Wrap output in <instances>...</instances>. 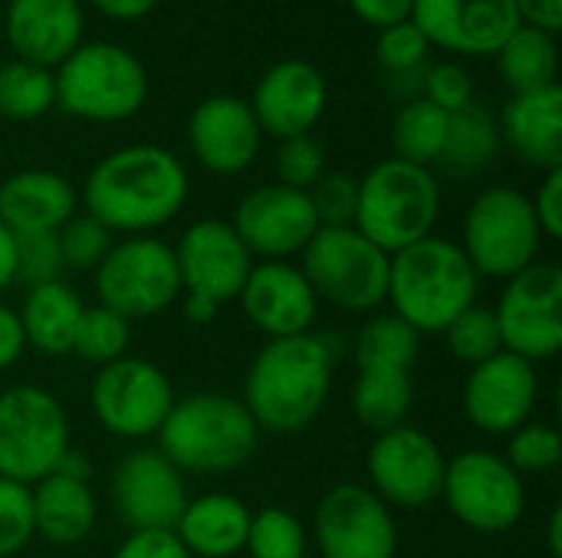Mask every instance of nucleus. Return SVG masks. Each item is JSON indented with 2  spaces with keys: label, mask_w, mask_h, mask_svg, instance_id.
<instances>
[{
  "label": "nucleus",
  "mask_w": 562,
  "mask_h": 558,
  "mask_svg": "<svg viewBox=\"0 0 562 558\" xmlns=\"http://www.w3.org/2000/svg\"><path fill=\"white\" fill-rule=\"evenodd\" d=\"M155 437L158 454L181 474H227L254 457L260 428L240 398L194 391L175 398Z\"/></svg>",
  "instance_id": "obj_4"
},
{
  "label": "nucleus",
  "mask_w": 562,
  "mask_h": 558,
  "mask_svg": "<svg viewBox=\"0 0 562 558\" xmlns=\"http://www.w3.org/2000/svg\"><path fill=\"white\" fill-rule=\"evenodd\" d=\"M349 7L356 10V16L362 23H369L375 30H385V26L412 20L415 0H349Z\"/></svg>",
  "instance_id": "obj_49"
},
{
  "label": "nucleus",
  "mask_w": 562,
  "mask_h": 558,
  "mask_svg": "<svg viewBox=\"0 0 562 558\" xmlns=\"http://www.w3.org/2000/svg\"><path fill=\"white\" fill-rule=\"evenodd\" d=\"M448 513L474 533L497 536L520 523L527 510L524 477L491 451H464L445 467L441 497Z\"/></svg>",
  "instance_id": "obj_11"
},
{
  "label": "nucleus",
  "mask_w": 562,
  "mask_h": 558,
  "mask_svg": "<svg viewBox=\"0 0 562 558\" xmlns=\"http://www.w3.org/2000/svg\"><path fill=\"white\" fill-rule=\"evenodd\" d=\"M504 352L527 362L557 358L562 349V266L537 260L507 280L494 306Z\"/></svg>",
  "instance_id": "obj_12"
},
{
  "label": "nucleus",
  "mask_w": 562,
  "mask_h": 558,
  "mask_svg": "<svg viewBox=\"0 0 562 558\" xmlns=\"http://www.w3.org/2000/svg\"><path fill=\"white\" fill-rule=\"evenodd\" d=\"M188 171L161 145H125L105 155L82 184L86 214L112 234L142 237L181 214Z\"/></svg>",
  "instance_id": "obj_1"
},
{
  "label": "nucleus",
  "mask_w": 562,
  "mask_h": 558,
  "mask_svg": "<svg viewBox=\"0 0 562 558\" xmlns=\"http://www.w3.org/2000/svg\"><path fill=\"white\" fill-rule=\"evenodd\" d=\"M412 20L431 46L458 56H494L520 26L514 0H415Z\"/></svg>",
  "instance_id": "obj_20"
},
{
  "label": "nucleus",
  "mask_w": 562,
  "mask_h": 558,
  "mask_svg": "<svg viewBox=\"0 0 562 558\" xmlns=\"http://www.w3.org/2000/svg\"><path fill=\"white\" fill-rule=\"evenodd\" d=\"M109 497L128 533L175 529L188 503L181 470L168 464L158 451H132L128 457H122L112 470Z\"/></svg>",
  "instance_id": "obj_19"
},
{
  "label": "nucleus",
  "mask_w": 562,
  "mask_h": 558,
  "mask_svg": "<svg viewBox=\"0 0 562 558\" xmlns=\"http://www.w3.org/2000/svg\"><path fill=\"white\" fill-rule=\"evenodd\" d=\"M300 257V270L319 303L346 312H372L385 303L389 253L356 227H319Z\"/></svg>",
  "instance_id": "obj_9"
},
{
  "label": "nucleus",
  "mask_w": 562,
  "mask_h": 558,
  "mask_svg": "<svg viewBox=\"0 0 562 558\" xmlns=\"http://www.w3.org/2000/svg\"><path fill=\"white\" fill-rule=\"evenodd\" d=\"M89 401L105 434L122 441H142L155 437L165 424L175 405V388L155 362L125 355L95 372Z\"/></svg>",
  "instance_id": "obj_13"
},
{
  "label": "nucleus",
  "mask_w": 562,
  "mask_h": 558,
  "mask_svg": "<svg viewBox=\"0 0 562 558\" xmlns=\"http://www.w3.org/2000/svg\"><path fill=\"white\" fill-rule=\"evenodd\" d=\"M260 125L237 95H207L188 118V145L211 174H240L260 151Z\"/></svg>",
  "instance_id": "obj_23"
},
{
  "label": "nucleus",
  "mask_w": 562,
  "mask_h": 558,
  "mask_svg": "<svg viewBox=\"0 0 562 558\" xmlns=\"http://www.w3.org/2000/svg\"><path fill=\"white\" fill-rule=\"evenodd\" d=\"M533 204V214H537V224L543 230V240H560L562 237V168L557 171H547L540 187H537V197H530Z\"/></svg>",
  "instance_id": "obj_48"
},
{
  "label": "nucleus",
  "mask_w": 562,
  "mask_h": 558,
  "mask_svg": "<svg viewBox=\"0 0 562 558\" xmlns=\"http://www.w3.org/2000/svg\"><path fill=\"white\" fill-rule=\"evenodd\" d=\"M326 79L310 59H280L273 62L247 102L260 132L273 138L310 135L326 112Z\"/></svg>",
  "instance_id": "obj_21"
},
{
  "label": "nucleus",
  "mask_w": 562,
  "mask_h": 558,
  "mask_svg": "<svg viewBox=\"0 0 562 558\" xmlns=\"http://www.w3.org/2000/svg\"><path fill=\"white\" fill-rule=\"evenodd\" d=\"M231 227L237 230L250 257L290 260L306 250V243L319 230V220L306 191L277 181L247 191L234 210Z\"/></svg>",
  "instance_id": "obj_18"
},
{
  "label": "nucleus",
  "mask_w": 562,
  "mask_h": 558,
  "mask_svg": "<svg viewBox=\"0 0 562 558\" xmlns=\"http://www.w3.org/2000/svg\"><path fill=\"white\" fill-rule=\"evenodd\" d=\"M171 250L178 260L181 293L201 296L217 309L240 296L254 270V257L237 237V230L214 217L194 220Z\"/></svg>",
  "instance_id": "obj_16"
},
{
  "label": "nucleus",
  "mask_w": 562,
  "mask_h": 558,
  "mask_svg": "<svg viewBox=\"0 0 562 558\" xmlns=\"http://www.w3.org/2000/svg\"><path fill=\"white\" fill-rule=\"evenodd\" d=\"M445 138H448V112L431 105L425 95H415L398 109L392 122V148H395L392 158L428 168L431 161L441 158Z\"/></svg>",
  "instance_id": "obj_33"
},
{
  "label": "nucleus",
  "mask_w": 562,
  "mask_h": 558,
  "mask_svg": "<svg viewBox=\"0 0 562 558\" xmlns=\"http://www.w3.org/2000/svg\"><path fill=\"white\" fill-rule=\"evenodd\" d=\"M99 306L122 319H155L181 296V276L175 250L151 237H125L112 243L105 260L92 273Z\"/></svg>",
  "instance_id": "obj_10"
},
{
  "label": "nucleus",
  "mask_w": 562,
  "mask_h": 558,
  "mask_svg": "<svg viewBox=\"0 0 562 558\" xmlns=\"http://www.w3.org/2000/svg\"><path fill=\"white\" fill-rule=\"evenodd\" d=\"M36 536L30 487L0 477V558L16 556Z\"/></svg>",
  "instance_id": "obj_42"
},
{
  "label": "nucleus",
  "mask_w": 562,
  "mask_h": 558,
  "mask_svg": "<svg viewBox=\"0 0 562 558\" xmlns=\"http://www.w3.org/2000/svg\"><path fill=\"white\" fill-rule=\"evenodd\" d=\"M306 194H310L319 227H352L356 201H359V178L342 174V171H326Z\"/></svg>",
  "instance_id": "obj_43"
},
{
  "label": "nucleus",
  "mask_w": 562,
  "mask_h": 558,
  "mask_svg": "<svg viewBox=\"0 0 562 558\" xmlns=\"http://www.w3.org/2000/svg\"><path fill=\"white\" fill-rule=\"evenodd\" d=\"M217 316V306L201 299V296H184V319L194 326H207Z\"/></svg>",
  "instance_id": "obj_54"
},
{
  "label": "nucleus",
  "mask_w": 562,
  "mask_h": 558,
  "mask_svg": "<svg viewBox=\"0 0 562 558\" xmlns=\"http://www.w3.org/2000/svg\"><path fill=\"white\" fill-rule=\"evenodd\" d=\"M428 36L418 30L415 20H405V23H395V26H385L379 30V43H375V56L379 62L395 72V76H405V72H415L425 66L428 59Z\"/></svg>",
  "instance_id": "obj_44"
},
{
  "label": "nucleus",
  "mask_w": 562,
  "mask_h": 558,
  "mask_svg": "<svg viewBox=\"0 0 562 558\" xmlns=\"http://www.w3.org/2000/svg\"><path fill=\"white\" fill-rule=\"evenodd\" d=\"M128 342H132L128 319H122L119 312H112L105 306H86L82 319L76 326V339H72L69 355L102 368V365H109L115 358H125Z\"/></svg>",
  "instance_id": "obj_36"
},
{
  "label": "nucleus",
  "mask_w": 562,
  "mask_h": 558,
  "mask_svg": "<svg viewBox=\"0 0 562 558\" xmlns=\"http://www.w3.org/2000/svg\"><path fill=\"white\" fill-rule=\"evenodd\" d=\"M7 39L16 59L56 69L82 43V3L79 0H10L3 20Z\"/></svg>",
  "instance_id": "obj_24"
},
{
  "label": "nucleus",
  "mask_w": 562,
  "mask_h": 558,
  "mask_svg": "<svg viewBox=\"0 0 562 558\" xmlns=\"http://www.w3.org/2000/svg\"><path fill=\"white\" fill-rule=\"evenodd\" d=\"M13 260H16L13 283H23L26 289L56 283L63 280V270H66L56 234H16Z\"/></svg>",
  "instance_id": "obj_41"
},
{
  "label": "nucleus",
  "mask_w": 562,
  "mask_h": 558,
  "mask_svg": "<svg viewBox=\"0 0 562 558\" xmlns=\"http://www.w3.org/2000/svg\"><path fill=\"white\" fill-rule=\"evenodd\" d=\"M277 174H280V184L296 187V191H310L326 174L323 145L313 135L283 138L277 148Z\"/></svg>",
  "instance_id": "obj_45"
},
{
  "label": "nucleus",
  "mask_w": 562,
  "mask_h": 558,
  "mask_svg": "<svg viewBox=\"0 0 562 558\" xmlns=\"http://www.w3.org/2000/svg\"><path fill=\"white\" fill-rule=\"evenodd\" d=\"M441 214V187L431 168L385 158L359 178L352 227L389 257L431 237Z\"/></svg>",
  "instance_id": "obj_5"
},
{
  "label": "nucleus",
  "mask_w": 562,
  "mask_h": 558,
  "mask_svg": "<svg viewBox=\"0 0 562 558\" xmlns=\"http://www.w3.org/2000/svg\"><path fill=\"white\" fill-rule=\"evenodd\" d=\"M448 352L464 362V365H481L487 358H494L497 352H504V339H501V326L491 306H468L445 332Z\"/></svg>",
  "instance_id": "obj_37"
},
{
  "label": "nucleus",
  "mask_w": 562,
  "mask_h": 558,
  "mask_svg": "<svg viewBox=\"0 0 562 558\" xmlns=\"http://www.w3.org/2000/svg\"><path fill=\"white\" fill-rule=\"evenodd\" d=\"M76 187L46 168H26L0 181V224L16 234H56L76 214Z\"/></svg>",
  "instance_id": "obj_26"
},
{
  "label": "nucleus",
  "mask_w": 562,
  "mask_h": 558,
  "mask_svg": "<svg viewBox=\"0 0 562 558\" xmlns=\"http://www.w3.org/2000/svg\"><path fill=\"white\" fill-rule=\"evenodd\" d=\"M33 529L53 546H79L95 526V497L86 480L49 474L30 487Z\"/></svg>",
  "instance_id": "obj_28"
},
{
  "label": "nucleus",
  "mask_w": 562,
  "mask_h": 558,
  "mask_svg": "<svg viewBox=\"0 0 562 558\" xmlns=\"http://www.w3.org/2000/svg\"><path fill=\"white\" fill-rule=\"evenodd\" d=\"M23 349H26V339L20 329V316H16V309L0 303V372L16 365Z\"/></svg>",
  "instance_id": "obj_50"
},
{
  "label": "nucleus",
  "mask_w": 562,
  "mask_h": 558,
  "mask_svg": "<svg viewBox=\"0 0 562 558\" xmlns=\"http://www.w3.org/2000/svg\"><path fill=\"white\" fill-rule=\"evenodd\" d=\"M306 558H310V556H306ZM316 558H319V556H316Z\"/></svg>",
  "instance_id": "obj_56"
},
{
  "label": "nucleus",
  "mask_w": 562,
  "mask_h": 558,
  "mask_svg": "<svg viewBox=\"0 0 562 558\" xmlns=\"http://www.w3.org/2000/svg\"><path fill=\"white\" fill-rule=\"evenodd\" d=\"M501 141L510 145V151L540 171H557L562 168V89L560 82L533 89V92H517L501 118Z\"/></svg>",
  "instance_id": "obj_25"
},
{
  "label": "nucleus",
  "mask_w": 562,
  "mask_h": 558,
  "mask_svg": "<svg viewBox=\"0 0 562 558\" xmlns=\"http://www.w3.org/2000/svg\"><path fill=\"white\" fill-rule=\"evenodd\" d=\"M497 151H501V128L484 105L471 102L448 115V138L438 158L448 171L477 174L497 158Z\"/></svg>",
  "instance_id": "obj_32"
},
{
  "label": "nucleus",
  "mask_w": 562,
  "mask_h": 558,
  "mask_svg": "<svg viewBox=\"0 0 562 558\" xmlns=\"http://www.w3.org/2000/svg\"><path fill=\"white\" fill-rule=\"evenodd\" d=\"M547 543H550V556L562 558V510L560 506L550 513V523H547Z\"/></svg>",
  "instance_id": "obj_55"
},
{
  "label": "nucleus",
  "mask_w": 562,
  "mask_h": 558,
  "mask_svg": "<svg viewBox=\"0 0 562 558\" xmlns=\"http://www.w3.org/2000/svg\"><path fill=\"white\" fill-rule=\"evenodd\" d=\"M333 365L336 345L326 335L270 339L247 368L240 401L260 431L296 434L319 418L329 398Z\"/></svg>",
  "instance_id": "obj_2"
},
{
  "label": "nucleus",
  "mask_w": 562,
  "mask_h": 558,
  "mask_svg": "<svg viewBox=\"0 0 562 558\" xmlns=\"http://www.w3.org/2000/svg\"><path fill=\"white\" fill-rule=\"evenodd\" d=\"M56 105L86 122L132 118L148 99V72L142 59L105 39H82L56 69Z\"/></svg>",
  "instance_id": "obj_6"
},
{
  "label": "nucleus",
  "mask_w": 562,
  "mask_h": 558,
  "mask_svg": "<svg viewBox=\"0 0 562 558\" xmlns=\"http://www.w3.org/2000/svg\"><path fill=\"white\" fill-rule=\"evenodd\" d=\"M244 549L250 558H306V529L290 510L267 506L250 513Z\"/></svg>",
  "instance_id": "obj_38"
},
{
  "label": "nucleus",
  "mask_w": 562,
  "mask_h": 558,
  "mask_svg": "<svg viewBox=\"0 0 562 558\" xmlns=\"http://www.w3.org/2000/svg\"><path fill=\"white\" fill-rule=\"evenodd\" d=\"M537 401V365L510 352H497L494 358L474 365L464 382V418L474 431L491 437H507L520 424L533 421Z\"/></svg>",
  "instance_id": "obj_17"
},
{
  "label": "nucleus",
  "mask_w": 562,
  "mask_h": 558,
  "mask_svg": "<svg viewBox=\"0 0 562 558\" xmlns=\"http://www.w3.org/2000/svg\"><path fill=\"white\" fill-rule=\"evenodd\" d=\"M422 335L402 322L395 312H379L356 332V365L359 368H415Z\"/></svg>",
  "instance_id": "obj_34"
},
{
  "label": "nucleus",
  "mask_w": 562,
  "mask_h": 558,
  "mask_svg": "<svg viewBox=\"0 0 562 558\" xmlns=\"http://www.w3.org/2000/svg\"><path fill=\"white\" fill-rule=\"evenodd\" d=\"M244 316L267 339H290L313 329L319 299L306 283L303 270L290 260H263L254 263L244 289H240Z\"/></svg>",
  "instance_id": "obj_22"
},
{
  "label": "nucleus",
  "mask_w": 562,
  "mask_h": 558,
  "mask_svg": "<svg viewBox=\"0 0 562 558\" xmlns=\"http://www.w3.org/2000/svg\"><path fill=\"white\" fill-rule=\"evenodd\" d=\"M16 260H13V234L0 224V293L13 283Z\"/></svg>",
  "instance_id": "obj_53"
},
{
  "label": "nucleus",
  "mask_w": 562,
  "mask_h": 558,
  "mask_svg": "<svg viewBox=\"0 0 562 558\" xmlns=\"http://www.w3.org/2000/svg\"><path fill=\"white\" fill-rule=\"evenodd\" d=\"M82 309L86 306H82L79 293L72 286H66L63 280L26 289L23 306L16 312L26 345L49 358L69 355Z\"/></svg>",
  "instance_id": "obj_29"
},
{
  "label": "nucleus",
  "mask_w": 562,
  "mask_h": 558,
  "mask_svg": "<svg viewBox=\"0 0 562 558\" xmlns=\"http://www.w3.org/2000/svg\"><path fill=\"white\" fill-rule=\"evenodd\" d=\"M422 95L438 105L441 112H458L464 105L474 102V82L468 76L464 66L458 62H438L425 72V82H422Z\"/></svg>",
  "instance_id": "obj_46"
},
{
  "label": "nucleus",
  "mask_w": 562,
  "mask_h": 558,
  "mask_svg": "<svg viewBox=\"0 0 562 558\" xmlns=\"http://www.w3.org/2000/svg\"><path fill=\"white\" fill-rule=\"evenodd\" d=\"M250 529V510L231 493H204L188 500L175 536L191 558H234L244 553Z\"/></svg>",
  "instance_id": "obj_27"
},
{
  "label": "nucleus",
  "mask_w": 562,
  "mask_h": 558,
  "mask_svg": "<svg viewBox=\"0 0 562 558\" xmlns=\"http://www.w3.org/2000/svg\"><path fill=\"white\" fill-rule=\"evenodd\" d=\"M520 23L557 33L562 26V0H514Z\"/></svg>",
  "instance_id": "obj_51"
},
{
  "label": "nucleus",
  "mask_w": 562,
  "mask_h": 558,
  "mask_svg": "<svg viewBox=\"0 0 562 558\" xmlns=\"http://www.w3.org/2000/svg\"><path fill=\"white\" fill-rule=\"evenodd\" d=\"M102 16L109 20H119V23H132V20H142L148 16L161 0H89Z\"/></svg>",
  "instance_id": "obj_52"
},
{
  "label": "nucleus",
  "mask_w": 562,
  "mask_h": 558,
  "mask_svg": "<svg viewBox=\"0 0 562 558\" xmlns=\"http://www.w3.org/2000/svg\"><path fill=\"white\" fill-rule=\"evenodd\" d=\"M520 477L524 474H550L562 460V434L553 424L527 421L514 434H507V454H501Z\"/></svg>",
  "instance_id": "obj_39"
},
{
  "label": "nucleus",
  "mask_w": 562,
  "mask_h": 558,
  "mask_svg": "<svg viewBox=\"0 0 562 558\" xmlns=\"http://www.w3.org/2000/svg\"><path fill=\"white\" fill-rule=\"evenodd\" d=\"M494 56H497L501 79L514 89V95L557 82V69H560L557 33L520 23Z\"/></svg>",
  "instance_id": "obj_31"
},
{
  "label": "nucleus",
  "mask_w": 562,
  "mask_h": 558,
  "mask_svg": "<svg viewBox=\"0 0 562 558\" xmlns=\"http://www.w3.org/2000/svg\"><path fill=\"white\" fill-rule=\"evenodd\" d=\"M415 405V385L408 368H359L352 388V411L372 434L402 428Z\"/></svg>",
  "instance_id": "obj_30"
},
{
  "label": "nucleus",
  "mask_w": 562,
  "mask_h": 558,
  "mask_svg": "<svg viewBox=\"0 0 562 558\" xmlns=\"http://www.w3.org/2000/svg\"><path fill=\"white\" fill-rule=\"evenodd\" d=\"M481 276L464 250L448 237H425L389 257L392 312L422 332H445L468 306L477 303Z\"/></svg>",
  "instance_id": "obj_3"
},
{
  "label": "nucleus",
  "mask_w": 562,
  "mask_h": 558,
  "mask_svg": "<svg viewBox=\"0 0 562 558\" xmlns=\"http://www.w3.org/2000/svg\"><path fill=\"white\" fill-rule=\"evenodd\" d=\"M319 558H395L398 529L392 510L362 483L333 487L313 513Z\"/></svg>",
  "instance_id": "obj_15"
},
{
  "label": "nucleus",
  "mask_w": 562,
  "mask_h": 558,
  "mask_svg": "<svg viewBox=\"0 0 562 558\" xmlns=\"http://www.w3.org/2000/svg\"><path fill=\"white\" fill-rule=\"evenodd\" d=\"M115 234L99 224L92 214H72L59 230V253H63V266L76 270V273H95V266L105 260V253L112 250Z\"/></svg>",
  "instance_id": "obj_40"
},
{
  "label": "nucleus",
  "mask_w": 562,
  "mask_h": 558,
  "mask_svg": "<svg viewBox=\"0 0 562 558\" xmlns=\"http://www.w3.org/2000/svg\"><path fill=\"white\" fill-rule=\"evenodd\" d=\"M69 454V418L59 398L36 385L0 391V477L33 487Z\"/></svg>",
  "instance_id": "obj_8"
},
{
  "label": "nucleus",
  "mask_w": 562,
  "mask_h": 558,
  "mask_svg": "<svg viewBox=\"0 0 562 558\" xmlns=\"http://www.w3.org/2000/svg\"><path fill=\"white\" fill-rule=\"evenodd\" d=\"M445 467L448 460L438 441L412 424L375 434L366 457L369 490L389 510H422L435 503L441 497Z\"/></svg>",
  "instance_id": "obj_14"
},
{
  "label": "nucleus",
  "mask_w": 562,
  "mask_h": 558,
  "mask_svg": "<svg viewBox=\"0 0 562 558\" xmlns=\"http://www.w3.org/2000/svg\"><path fill=\"white\" fill-rule=\"evenodd\" d=\"M112 558H191L175 529H135L128 533Z\"/></svg>",
  "instance_id": "obj_47"
},
{
  "label": "nucleus",
  "mask_w": 562,
  "mask_h": 558,
  "mask_svg": "<svg viewBox=\"0 0 562 558\" xmlns=\"http://www.w3.org/2000/svg\"><path fill=\"white\" fill-rule=\"evenodd\" d=\"M56 105L53 69L10 59L0 66V118L7 122H36Z\"/></svg>",
  "instance_id": "obj_35"
},
{
  "label": "nucleus",
  "mask_w": 562,
  "mask_h": 558,
  "mask_svg": "<svg viewBox=\"0 0 562 558\" xmlns=\"http://www.w3.org/2000/svg\"><path fill=\"white\" fill-rule=\"evenodd\" d=\"M481 280H510L540 260L543 230L524 191L497 184L481 191L464 214V243H458Z\"/></svg>",
  "instance_id": "obj_7"
}]
</instances>
